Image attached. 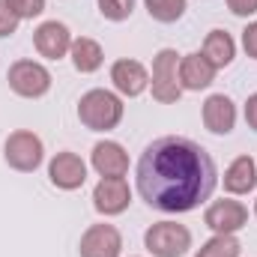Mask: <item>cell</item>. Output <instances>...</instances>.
I'll return each mask as SVG.
<instances>
[{"mask_svg": "<svg viewBox=\"0 0 257 257\" xmlns=\"http://www.w3.org/2000/svg\"><path fill=\"white\" fill-rule=\"evenodd\" d=\"M215 186V159L197 141L183 135L156 138L144 147L135 165V189L141 200L156 212H192L212 197Z\"/></svg>", "mask_w": 257, "mask_h": 257, "instance_id": "cell-1", "label": "cell"}, {"mask_svg": "<svg viewBox=\"0 0 257 257\" xmlns=\"http://www.w3.org/2000/svg\"><path fill=\"white\" fill-rule=\"evenodd\" d=\"M123 114H126V105L117 93L111 90H87L78 102V120L81 126L90 128V132H111L123 123Z\"/></svg>", "mask_w": 257, "mask_h": 257, "instance_id": "cell-2", "label": "cell"}, {"mask_svg": "<svg viewBox=\"0 0 257 257\" xmlns=\"http://www.w3.org/2000/svg\"><path fill=\"white\" fill-rule=\"evenodd\" d=\"M3 159H6V165H9L12 171H18V174H33V171H39L42 162H45V144H42V138H39L36 132H30V128H15V132L6 138V144H3Z\"/></svg>", "mask_w": 257, "mask_h": 257, "instance_id": "cell-3", "label": "cell"}, {"mask_svg": "<svg viewBox=\"0 0 257 257\" xmlns=\"http://www.w3.org/2000/svg\"><path fill=\"white\" fill-rule=\"evenodd\" d=\"M180 54L174 48H162L156 57H153V72H150V93L156 102L162 105H174L180 102L183 96V87H180Z\"/></svg>", "mask_w": 257, "mask_h": 257, "instance_id": "cell-4", "label": "cell"}, {"mask_svg": "<svg viewBox=\"0 0 257 257\" xmlns=\"http://www.w3.org/2000/svg\"><path fill=\"white\" fill-rule=\"evenodd\" d=\"M144 248L153 257H183L192 248V230L177 221H156L144 233Z\"/></svg>", "mask_w": 257, "mask_h": 257, "instance_id": "cell-5", "label": "cell"}, {"mask_svg": "<svg viewBox=\"0 0 257 257\" xmlns=\"http://www.w3.org/2000/svg\"><path fill=\"white\" fill-rule=\"evenodd\" d=\"M6 81H9V90L21 99H42L54 84L48 66L36 60H15L6 72Z\"/></svg>", "mask_w": 257, "mask_h": 257, "instance_id": "cell-6", "label": "cell"}, {"mask_svg": "<svg viewBox=\"0 0 257 257\" xmlns=\"http://www.w3.org/2000/svg\"><path fill=\"white\" fill-rule=\"evenodd\" d=\"M203 224L212 233H239L248 224V206L233 200V197L212 200L206 206V212H203Z\"/></svg>", "mask_w": 257, "mask_h": 257, "instance_id": "cell-7", "label": "cell"}, {"mask_svg": "<svg viewBox=\"0 0 257 257\" xmlns=\"http://www.w3.org/2000/svg\"><path fill=\"white\" fill-rule=\"evenodd\" d=\"M81 257H120L123 254V233L114 224H90L78 242Z\"/></svg>", "mask_w": 257, "mask_h": 257, "instance_id": "cell-8", "label": "cell"}, {"mask_svg": "<svg viewBox=\"0 0 257 257\" xmlns=\"http://www.w3.org/2000/svg\"><path fill=\"white\" fill-rule=\"evenodd\" d=\"M48 180L60 192H75V189H81L87 183V162L78 153L63 150L48 162Z\"/></svg>", "mask_w": 257, "mask_h": 257, "instance_id": "cell-9", "label": "cell"}, {"mask_svg": "<svg viewBox=\"0 0 257 257\" xmlns=\"http://www.w3.org/2000/svg\"><path fill=\"white\" fill-rule=\"evenodd\" d=\"M132 203V189L126 177H102L93 189V206L99 215H120Z\"/></svg>", "mask_w": 257, "mask_h": 257, "instance_id": "cell-10", "label": "cell"}, {"mask_svg": "<svg viewBox=\"0 0 257 257\" xmlns=\"http://www.w3.org/2000/svg\"><path fill=\"white\" fill-rule=\"evenodd\" d=\"M72 33L63 21H42L33 30V48L39 51V57L45 60H63L72 48Z\"/></svg>", "mask_w": 257, "mask_h": 257, "instance_id": "cell-11", "label": "cell"}, {"mask_svg": "<svg viewBox=\"0 0 257 257\" xmlns=\"http://www.w3.org/2000/svg\"><path fill=\"white\" fill-rule=\"evenodd\" d=\"M111 84L120 96L126 99H135L141 96L147 87H150V72L141 60H132V57H123L111 66Z\"/></svg>", "mask_w": 257, "mask_h": 257, "instance_id": "cell-12", "label": "cell"}, {"mask_svg": "<svg viewBox=\"0 0 257 257\" xmlns=\"http://www.w3.org/2000/svg\"><path fill=\"white\" fill-rule=\"evenodd\" d=\"M200 120L212 135H230L233 126H236V105H233V99L224 96V93L206 96V102L200 108Z\"/></svg>", "mask_w": 257, "mask_h": 257, "instance_id": "cell-13", "label": "cell"}, {"mask_svg": "<svg viewBox=\"0 0 257 257\" xmlns=\"http://www.w3.org/2000/svg\"><path fill=\"white\" fill-rule=\"evenodd\" d=\"M180 87L183 90H189V93H200V90H206L212 81H215V66L209 63L206 57H203V51H192V54H186V57H180Z\"/></svg>", "mask_w": 257, "mask_h": 257, "instance_id": "cell-14", "label": "cell"}, {"mask_svg": "<svg viewBox=\"0 0 257 257\" xmlns=\"http://www.w3.org/2000/svg\"><path fill=\"white\" fill-rule=\"evenodd\" d=\"M90 165L99 177H126L128 174V153L117 141H99L90 153Z\"/></svg>", "mask_w": 257, "mask_h": 257, "instance_id": "cell-15", "label": "cell"}, {"mask_svg": "<svg viewBox=\"0 0 257 257\" xmlns=\"http://www.w3.org/2000/svg\"><path fill=\"white\" fill-rule=\"evenodd\" d=\"M257 189V162L251 156H236L224 171V192L248 194Z\"/></svg>", "mask_w": 257, "mask_h": 257, "instance_id": "cell-16", "label": "cell"}, {"mask_svg": "<svg viewBox=\"0 0 257 257\" xmlns=\"http://www.w3.org/2000/svg\"><path fill=\"white\" fill-rule=\"evenodd\" d=\"M69 57H72V66L81 72V75H93L99 72L102 63H105V51L96 39L90 36H78L72 39V48H69Z\"/></svg>", "mask_w": 257, "mask_h": 257, "instance_id": "cell-17", "label": "cell"}, {"mask_svg": "<svg viewBox=\"0 0 257 257\" xmlns=\"http://www.w3.org/2000/svg\"><path fill=\"white\" fill-rule=\"evenodd\" d=\"M203 57L215 66V69L230 66L233 57H236V42H233V36H230L227 30H218V27L209 30L206 39H203Z\"/></svg>", "mask_w": 257, "mask_h": 257, "instance_id": "cell-18", "label": "cell"}, {"mask_svg": "<svg viewBox=\"0 0 257 257\" xmlns=\"http://www.w3.org/2000/svg\"><path fill=\"white\" fill-rule=\"evenodd\" d=\"M242 245L236 239V233H212V239H206L194 257H239Z\"/></svg>", "mask_w": 257, "mask_h": 257, "instance_id": "cell-19", "label": "cell"}, {"mask_svg": "<svg viewBox=\"0 0 257 257\" xmlns=\"http://www.w3.org/2000/svg\"><path fill=\"white\" fill-rule=\"evenodd\" d=\"M144 6H147V12H150L153 21H159V24H174V21H180V18L186 15L189 0H144Z\"/></svg>", "mask_w": 257, "mask_h": 257, "instance_id": "cell-20", "label": "cell"}, {"mask_svg": "<svg viewBox=\"0 0 257 257\" xmlns=\"http://www.w3.org/2000/svg\"><path fill=\"white\" fill-rule=\"evenodd\" d=\"M99 3V12L102 18L120 24V21H128L132 12H135V0H96Z\"/></svg>", "mask_w": 257, "mask_h": 257, "instance_id": "cell-21", "label": "cell"}, {"mask_svg": "<svg viewBox=\"0 0 257 257\" xmlns=\"http://www.w3.org/2000/svg\"><path fill=\"white\" fill-rule=\"evenodd\" d=\"M6 3L21 21H33L45 12V0H6Z\"/></svg>", "mask_w": 257, "mask_h": 257, "instance_id": "cell-22", "label": "cell"}, {"mask_svg": "<svg viewBox=\"0 0 257 257\" xmlns=\"http://www.w3.org/2000/svg\"><path fill=\"white\" fill-rule=\"evenodd\" d=\"M18 24H21V18L9 9V3H6V0H0V39L12 36V33L18 30Z\"/></svg>", "mask_w": 257, "mask_h": 257, "instance_id": "cell-23", "label": "cell"}, {"mask_svg": "<svg viewBox=\"0 0 257 257\" xmlns=\"http://www.w3.org/2000/svg\"><path fill=\"white\" fill-rule=\"evenodd\" d=\"M242 48H245V54L251 60H257V21L245 24V30H242Z\"/></svg>", "mask_w": 257, "mask_h": 257, "instance_id": "cell-24", "label": "cell"}, {"mask_svg": "<svg viewBox=\"0 0 257 257\" xmlns=\"http://www.w3.org/2000/svg\"><path fill=\"white\" fill-rule=\"evenodd\" d=\"M227 9L236 18H251L257 12V0H227Z\"/></svg>", "mask_w": 257, "mask_h": 257, "instance_id": "cell-25", "label": "cell"}, {"mask_svg": "<svg viewBox=\"0 0 257 257\" xmlns=\"http://www.w3.org/2000/svg\"><path fill=\"white\" fill-rule=\"evenodd\" d=\"M245 123H248V128L257 132V93H251L245 99Z\"/></svg>", "mask_w": 257, "mask_h": 257, "instance_id": "cell-26", "label": "cell"}, {"mask_svg": "<svg viewBox=\"0 0 257 257\" xmlns=\"http://www.w3.org/2000/svg\"><path fill=\"white\" fill-rule=\"evenodd\" d=\"M254 215H257V200H254Z\"/></svg>", "mask_w": 257, "mask_h": 257, "instance_id": "cell-27", "label": "cell"}]
</instances>
